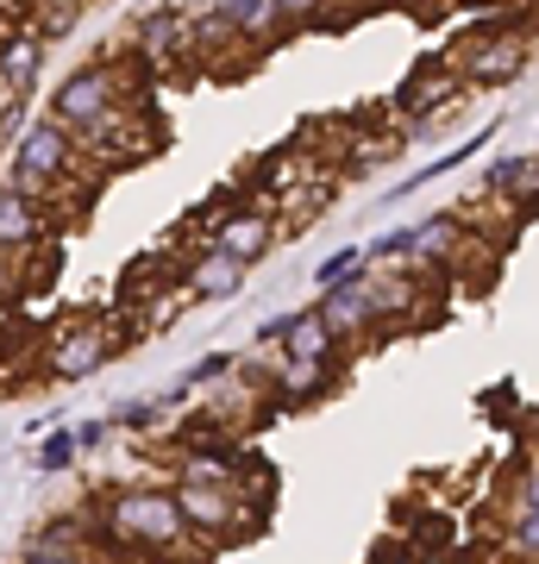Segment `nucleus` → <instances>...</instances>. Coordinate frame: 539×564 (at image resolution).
<instances>
[{"instance_id":"nucleus-1","label":"nucleus","mask_w":539,"mask_h":564,"mask_svg":"<svg viewBox=\"0 0 539 564\" xmlns=\"http://www.w3.org/2000/svg\"><path fill=\"white\" fill-rule=\"evenodd\" d=\"M82 176H88V158L76 151V139L57 120H39L20 139V151H13V182H20L32 202H51L57 182H82Z\"/></svg>"},{"instance_id":"nucleus-2","label":"nucleus","mask_w":539,"mask_h":564,"mask_svg":"<svg viewBox=\"0 0 539 564\" xmlns=\"http://www.w3.org/2000/svg\"><path fill=\"white\" fill-rule=\"evenodd\" d=\"M114 107H120L114 69H107V63H88V69H76V76L51 95V120L57 126H88V120H100V113H114Z\"/></svg>"},{"instance_id":"nucleus-3","label":"nucleus","mask_w":539,"mask_h":564,"mask_svg":"<svg viewBox=\"0 0 539 564\" xmlns=\"http://www.w3.org/2000/svg\"><path fill=\"white\" fill-rule=\"evenodd\" d=\"M114 527L139 545H170L182 533V508L163 489H126L120 502H114Z\"/></svg>"},{"instance_id":"nucleus-4","label":"nucleus","mask_w":539,"mask_h":564,"mask_svg":"<svg viewBox=\"0 0 539 564\" xmlns=\"http://www.w3.org/2000/svg\"><path fill=\"white\" fill-rule=\"evenodd\" d=\"M464 51V82H477V88H502V82L520 76V63H527V39L520 32H496V39H459Z\"/></svg>"},{"instance_id":"nucleus-5","label":"nucleus","mask_w":539,"mask_h":564,"mask_svg":"<svg viewBox=\"0 0 539 564\" xmlns=\"http://www.w3.org/2000/svg\"><path fill=\"white\" fill-rule=\"evenodd\" d=\"M107 351H114V339H107V326H100V321L63 326L57 345H51V377H69V383H82V377H95L100 364H107Z\"/></svg>"},{"instance_id":"nucleus-6","label":"nucleus","mask_w":539,"mask_h":564,"mask_svg":"<svg viewBox=\"0 0 539 564\" xmlns=\"http://www.w3.org/2000/svg\"><path fill=\"white\" fill-rule=\"evenodd\" d=\"M176 508H182V527H201V533H226V527L239 521V502L220 484H182Z\"/></svg>"},{"instance_id":"nucleus-7","label":"nucleus","mask_w":539,"mask_h":564,"mask_svg":"<svg viewBox=\"0 0 539 564\" xmlns=\"http://www.w3.org/2000/svg\"><path fill=\"white\" fill-rule=\"evenodd\" d=\"M282 358H308V364H333V351H339V326L326 321L320 307H308V314H289V333H282Z\"/></svg>"},{"instance_id":"nucleus-8","label":"nucleus","mask_w":539,"mask_h":564,"mask_svg":"<svg viewBox=\"0 0 539 564\" xmlns=\"http://www.w3.org/2000/svg\"><path fill=\"white\" fill-rule=\"evenodd\" d=\"M39 232H44L39 202L25 195L20 182H7V188H0V251H20V245H39Z\"/></svg>"},{"instance_id":"nucleus-9","label":"nucleus","mask_w":539,"mask_h":564,"mask_svg":"<svg viewBox=\"0 0 539 564\" xmlns=\"http://www.w3.org/2000/svg\"><path fill=\"white\" fill-rule=\"evenodd\" d=\"M239 289H245V263L226 258V251H207L188 270V302H233Z\"/></svg>"},{"instance_id":"nucleus-10","label":"nucleus","mask_w":539,"mask_h":564,"mask_svg":"<svg viewBox=\"0 0 539 564\" xmlns=\"http://www.w3.org/2000/svg\"><path fill=\"white\" fill-rule=\"evenodd\" d=\"M270 239H277L270 214H233V220H220V232H214V251H226V258H239V263H258L263 251H270Z\"/></svg>"},{"instance_id":"nucleus-11","label":"nucleus","mask_w":539,"mask_h":564,"mask_svg":"<svg viewBox=\"0 0 539 564\" xmlns=\"http://www.w3.org/2000/svg\"><path fill=\"white\" fill-rule=\"evenodd\" d=\"M483 188L496 195V202H527V195H539V158H502L489 163V176H483Z\"/></svg>"},{"instance_id":"nucleus-12","label":"nucleus","mask_w":539,"mask_h":564,"mask_svg":"<svg viewBox=\"0 0 539 564\" xmlns=\"http://www.w3.org/2000/svg\"><path fill=\"white\" fill-rule=\"evenodd\" d=\"M39 63H44V44L39 39H13L7 51H0V82L13 88V101H20L32 82H39Z\"/></svg>"},{"instance_id":"nucleus-13","label":"nucleus","mask_w":539,"mask_h":564,"mask_svg":"<svg viewBox=\"0 0 539 564\" xmlns=\"http://www.w3.org/2000/svg\"><path fill=\"white\" fill-rule=\"evenodd\" d=\"M326 389V364H308V358H282L277 364V395L282 402H314Z\"/></svg>"},{"instance_id":"nucleus-14","label":"nucleus","mask_w":539,"mask_h":564,"mask_svg":"<svg viewBox=\"0 0 539 564\" xmlns=\"http://www.w3.org/2000/svg\"><path fill=\"white\" fill-rule=\"evenodd\" d=\"M139 44L144 51H182V44H188V20H182L176 7H158V13H144L139 20Z\"/></svg>"},{"instance_id":"nucleus-15","label":"nucleus","mask_w":539,"mask_h":564,"mask_svg":"<svg viewBox=\"0 0 539 564\" xmlns=\"http://www.w3.org/2000/svg\"><path fill=\"white\" fill-rule=\"evenodd\" d=\"M220 13L233 20V32H239V39H263V32H270V25L282 20L277 0H226Z\"/></svg>"},{"instance_id":"nucleus-16","label":"nucleus","mask_w":539,"mask_h":564,"mask_svg":"<svg viewBox=\"0 0 539 564\" xmlns=\"http://www.w3.org/2000/svg\"><path fill=\"white\" fill-rule=\"evenodd\" d=\"M358 263H364V251H358V245H345V251H333V258H326V263L314 270L320 295H326V289H339V282H358V276H364Z\"/></svg>"},{"instance_id":"nucleus-17","label":"nucleus","mask_w":539,"mask_h":564,"mask_svg":"<svg viewBox=\"0 0 539 564\" xmlns=\"http://www.w3.org/2000/svg\"><path fill=\"white\" fill-rule=\"evenodd\" d=\"M226 370H233V358H226V351H207V358H201L195 370H188V377H182L176 389H170V402H182V395H188V389H207V383H220Z\"/></svg>"},{"instance_id":"nucleus-18","label":"nucleus","mask_w":539,"mask_h":564,"mask_svg":"<svg viewBox=\"0 0 539 564\" xmlns=\"http://www.w3.org/2000/svg\"><path fill=\"white\" fill-rule=\"evenodd\" d=\"M69 458H76V433H51V440L39 445V470H44V477L69 470Z\"/></svg>"},{"instance_id":"nucleus-19","label":"nucleus","mask_w":539,"mask_h":564,"mask_svg":"<svg viewBox=\"0 0 539 564\" xmlns=\"http://www.w3.org/2000/svg\"><path fill=\"white\" fill-rule=\"evenodd\" d=\"M151 421H158V402H144V395L139 402H120L107 414V426H126V433H139V426H151Z\"/></svg>"},{"instance_id":"nucleus-20","label":"nucleus","mask_w":539,"mask_h":564,"mask_svg":"<svg viewBox=\"0 0 539 564\" xmlns=\"http://www.w3.org/2000/svg\"><path fill=\"white\" fill-rule=\"evenodd\" d=\"M82 13V0H44V39H57V32H69V20Z\"/></svg>"},{"instance_id":"nucleus-21","label":"nucleus","mask_w":539,"mask_h":564,"mask_svg":"<svg viewBox=\"0 0 539 564\" xmlns=\"http://www.w3.org/2000/svg\"><path fill=\"white\" fill-rule=\"evenodd\" d=\"M508 540H515L520 552H539V508H520L515 527H508Z\"/></svg>"},{"instance_id":"nucleus-22","label":"nucleus","mask_w":539,"mask_h":564,"mask_svg":"<svg viewBox=\"0 0 539 564\" xmlns=\"http://www.w3.org/2000/svg\"><path fill=\"white\" fill-rule=\"evenodd\" d=\"M520 508H539V464H527V470H520Z\"/></svg>"},{"instance_id":"nucleus-23","label":"nucleus","mask_w":539,"mask_h":564,"mask_svg":"<svg viewBox=\"0 0 539 564\" xmlns=\"http://www.w3.org/2000/svg\"><path fill=\"white\" fill-rule=\"evenodd\" d=\"M69 433H76V452H88V445L107 440V421H82V426H69Z\"/></svg>"},{"instance_id":"nucleus-24","label":"nucleus","mask_w":539,"mask_h":564,"mask_svg":"<svg viewBox=\"0 0 539 564\" xmlns=\"http://www.w3.org/2000/svg\"><path fill=\"white\" fill-rule=\"evenodd\" d=\"M314 7H320V0H277V13H282V20H289V13H314Z\"/></svg>"},{"instance_id":"nucleus-25","label":"nucleus","mask_w":539,"mask_h":564,"mask_svg":"<svg viewBox=\"0 0 539 564\" xmlns=\"http://www.w3.org/2000/svg\"><path fill=\"white\" fill-rule=\"evenodd\" d=\"M13 120V88H7V82H0V126Z\"/></svg>"},{"instance_id":"nucleus-26","label":"nucleus","mask_w":539,"mask_h":564,"mask_svg":"<svg viewBox=\"0 0 539 564\" xmlns=\"http://www.w3.org/2000/svg\"><path fill=\"white\" fill-rule=\"evenodd\" d=\"M13 295V270H7V258H0V302Z\"/></svg>"},{"instance_id":"nucleus-27","label":"nucleus","mask_w":539,"mask_h":564,"mask_svg":"<svg viewBox=\"0 0 539 564\" xmlns=\"http://www.w3.org/2000/svg\"><path fill=\"white\" fill-rule=\"evenodd\" d=\"M76 564H88V558H76Z\"/></svg>"}]
</instances>
